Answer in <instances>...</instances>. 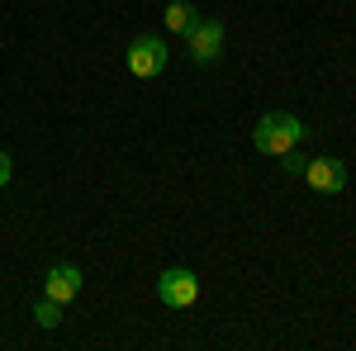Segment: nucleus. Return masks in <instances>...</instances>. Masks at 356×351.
I'll use <instances>...</instances> for the list:
<instances>
[{
  "label": "nucleus",
  "mask_w": 356,
  "mask_h": 351,
  "mask_svg": "<svg viewBox=\"0 0 356 351\" xmlns=\"http://www.w3.org/2000/svg\"><path fill=\"white\" fill-rule=\"evenodd\" d=\"M304 181L314 190H323V195H337V190L347 186V166L337 162V157H314V162H304Z\"/></svg>",
  "instance_id": "5"
},
{
  "label": "nucleus",
  "mask_w": 356,
  "mask_h": 351,
  "mask_svg": "<svg viewBox=\"0 0 356 351\" xmlns=\"http://www.w3.org/2000/svg\"><path fill=\"white\" fill-rule=\"evenodd\" d=\"M157 299H162L166 309H191L195 299H200V275L186 266H171L157 275Z\"/></svg>",
  "instance_id": "2"
},
{
  "label": "nucleus",
  "mask_w": 356,
  "mask_h": 351,
  "mask_svg": "<svg viewBox=\"0 0 356 351\" xmlns=\"http://www.w3.org/2000/svg\"><path fill=\"white\" fill-rule=\"evenodd\" d=\"M43 295L57 299V304H72V299L81 295V270L76 266H53L48 280H43Z\"/></svg>",
  "instance_id": "6"
},
{
  "label": "nucleus",
  "mask_w": 356,
  "mask_h": 351,
  "mask_svg": "<svg viewBox=\"0 0 356 351\" xmlns=\"http://www.w3.org/2000/svg\"><path fill=\"white\" fill-rule=\"evenodd\" d=\"M195 24H200V10H195L191 0H171V5H166V28H171V33L186 38Z\"/></svg>",
  "instance_id": "7"
},
{
  "label": "nucleus",
  "mask_w": 356,
  "mask_h": 351,
  "mask_svg": "<svg viewBox=\"0 0 356 351\" xmlns=\"http://www.w3.org/2000/svg\"><path fill=\"white\" fill-rule=\"evenodd\" d=\"M304 129L295 114H285V109H271V114H261V124H257V133H252V142H257V152L261 157H285V152H295L304 142Z\"/></svg>",
  "instance_id": "1"
},
{
  "label": "nucleus",
  "mask_w": 356,
  "mask_h": 351,
  "mask_svg": "<svg viewBox=\"0 0 356 351\" xmlns=\"http://www.w3.org/2000/svg\"><path fill=\"white\" fill-rule=\"evenodd\" d=\"M33 318H38V327H57V323H62V304L43 295L38 304H33Z\"/></svg>",
  "instance_id": "8"
},
{
  "label": "nucleus",
  "mask_w": 356,
  "mask_h": 351,
  "mask_svg": "<svg viewBox=\"0 0 356 351\" xmlns=\"http://www.w3.org/2000/svg\"><path fill=\"white\" fill-rule=\"evenodd\" d=\"M186 48H191V57L200 67H209V62L223 53V24L219 19H200V24L186 33Z\"/></svg>",
  "instance_id": "4"
},
{
  "label": "nucleus",
  "mask_w": 356,
  "mask_h": 351,
  "mask_svg": "<svg viewBox=\"0 0 356 351\" xmlns=\"http://www.w3.org/2000/svg\"><path fill=\"white\" fill-rule=\"evenodd\" d=\"M280 162H285V171H295V176H304V157H300V152H285Z\"/></svg>",
  "instance_id": "10"
},
{
  "label": "nucleus",
  "mask_w": 356,
  "mask_h": 351,
  "mask_svg": "<svg viewBox=\"0 0 356 351\" xmlns=\"http://www.w3.org/2000/svg\"><path fill=\"white\" fill-rule=\"evenodd\" d=\"M129 72H134L138 81L162 76V72H166V43H162V38H152V33L134 38V43H129Z\"/></svg>",
  "instance_id": "3"
},
{
  "label": "nucleus",
  "mask_w": 356,
  "mask_h": 351,
  "mask_svg": "<svg viewBox=\"0 0 356 351\" xmlns=\"http://www.w3.org/2000/svg\"><path fill=\"white\" fill-rule=\"evenodd\" d=\"M10 176H15V162H10V152H0V190L10 186Z\"/></svg>",
  "instance_id": "9"
}]
</instances>
